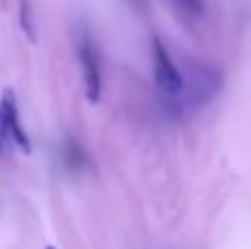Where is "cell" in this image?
<instances>
[{"mask_svg":"<svg viewBox=\"0 0 251 249\" xmlns=\"http://www.w3.org/2000/svg\"><path fill=\"white\" fill-rule=\"evenodd\" d=\"M77 60H79V69H82L86 100L91 104H97L101 97V86H104L101 57H100V49L93 42L91 33L86 29H82L77 35Z\"/></svg>","mask_w":251,"mask_h":249,"instance_id":"obj_2","label":"cell"},{"mask_svg":"<svg viewBox=\"0 0 251 249\" xmlns=\"http://www.w3.org/2000/svg\"><path fill=\"white\" fill-rule=\"evenodd\" d=\"M47 249H55V247H47Z\"/></svg>","mask_w":251,"mask_h":249,"instance_id":"obj_8","label":"cell"},{"mask_svg":"<svg viewBox=\"0 0 251 249\" xmlns=\"http://www.w3.org/2000/svg\"><path fill=\"white\" fill-rule=\"evenodd\" d=\"M20 26L29 40H35V25H33V9L29 0H20Z\"/></svg>","mask_w":251,"mask_h":249,"instance_id":"obj_6","label":"cell"},{"mask_svg":"<svg viewBox=\"0 0 251 249\" xmlns=\"http://www.w3.org/2000/svg\"><path fill=\"white\" fill-rule=\"evenodd\" d=\"M62 159H64V166L73 172H82L86 166H91V159L84 152L82 144L75 139H66L64 148H62Z\"/></svg>","mask_w":251,"mask_h":249,"instance_id":"obj_5","label":"cell"},{"mask_svg":"<svg viewBox=\"0 0 251 249\" xmlns=\"http://www.w3.org/2000/svg\"><path fill=\"white\" fill-rule=\"evenodd\" d=\"M0 132H2L4 139H9L13 146H18L22 152L26 154L31 152V141H29V135L25 132V128H22L16 95L9 88L0 97Z\"/></svg>","mask_w":251,"mask_h":249,"instance_id":"obj_3","label":"cell"},{"mask_svg":"<svg viewBox=\"0 0 251 249\" xmlns=\"http://www.w3.org/2000/svg\"><path fill=\"white\" fill-rule=\"evenodd\" d=\"M223 86V75L218 73L216 66H209L205 62H194V64L187 69V77L181 82V95L185 91V101L194 108L209 104L214 97L218 95Z\"/></svg>","mask_w":251,"mask_h":249,"instance_id":"obj_1","label":"cell"},{"mask_svg":"<svg viewBox=\"0 0 251 249\" xmlns=\"http://www.w3.org/2000/svg\"><path fill=\"white\" fill-rule=\"evenodd\" d=\"M152 60H154V79L159 84L161 91L170 93V95H178L181 91L183 75L178 71V66L174 64L170 51L165 49V44L159 38H152Z\"/></svg>","mask_w":251,"mask_h":249,"instance_id":"obj_4","label":"cell"},{"mask_svg":"<svg viewBox=\"0 0 251 249\" xmlns=\"http://www.w3.org/2000/svg\"><path fill=\"white\" fill-rule=\"evenodd\" d=\"M172 2L190 18H199V16H203V11H205L203 0H172Z\"/></svg>","mask_w":251,"mask_h":249,"instance_id":"obj_7","label":"cell"}]
</instances>
